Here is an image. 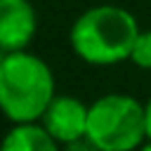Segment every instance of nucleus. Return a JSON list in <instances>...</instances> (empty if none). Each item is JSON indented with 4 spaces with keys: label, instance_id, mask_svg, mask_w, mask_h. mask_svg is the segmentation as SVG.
Returning a JSON list of instances; mask_svg holds the SVG:
<instances>
[{
    "label": "nucleus",
    "instance_id": "nucleus-1",
    "mask_svg": "<svg viewBox=\"0 0 151 151\" xmlns=\"http://www.w3.org/2000/svg\"><path fill=\"white\" fill-rule=\"evenodd\" d=\"M137 17L120 5H94L83 9L68 28L73 54L90 66H116L130 61L139 35Z\"/></svg>",
    "mask_w": 151,
    "mask_h": 151
},
{
    "label": "nucleus",
    "instance_id": "nucleus-2",
    "mask_svg": "<svg viewBox=\"0 0 151 151\" xmlns=\"http://www.w3.org/2000/svg\"><path fill=\"white\" fill-rule=\"evenodd\" d=\"M57 97L50 64L28 50L0 57V106L12 123H40Z\"/></svg>",
    "mask_w": 151,
    "mask_h": 151
},
{
    "label": "nucleus",
    "instance_id": "nucleus-3",
    "mask_svg": "<svg viewBox=\"0 0 151 151\" xmlns=\"http://www.w3.org/2000/svg\"><path fill=\"white\" fill-rule=\"evenodd\" d=\"M87 139L99 151H137L146 139V111L139 99L109 92L90 104Z\"/></svg>",
    "mask_w": 151,
    "mask_h": 151
},
{
    "label": "nucleus",
    "instance_id": "nucleus-4",
    "mask_svg": "<svg viewBox=\"0 0 151 151\" xmlns=\"http://www.w3.org/2000/svg\"><path fill=\"white\" fill-rule=\"evenodd\" d=\"M87 116L90 104L73 94H57L47 111L40 118V125L64 146L76 139L87 137Z\"/></svg>",
    "mask_w": 151,
    "mask_h": 151
},
{
    "label": "nucleus",
    "instance_id": "nucleus-5",
    "mask_svg": "<svg viewBox=\"0 0 151 151\" xmlns=\"http://www.w3.org/2000/svg\"><path fill=\"white\" fill-rule=\"evenodd\" d=\"M38 33V14L31 0H0V50H26Z\"/></svg>",
    "mask_w": 151,
    "mask_h": 151
},
{
    "label": "nucleus",
    "instance_id": "nucleus-6",
    "mask_svg": "<svg viewBox=\"0 0 151 151\" xmlns=\"http://www.w3.org/2000/svg\"><path fill=\"white\" fill-rule=\"evenodd\" d=\"M2 151H64L40 123H14L5 134Z\"/></svg>",
    "mask_w": 151,
    "mask_h": 151
},
{
    "label": "nucleus",
    "instance_id": "nucleus-7",
    "mask_svg": "<svg viewBox=\"0 0 151 151\" xmlns=\"http://www.w3.org/2000/svg\"><path fill=\"white\" fill-rule=\"evenodd\" d=\"M130 61L142 71H151V31H139L132 54H130Z\"/></svg>",
    "mask_w": 151,
    "mask_h": 151
},
{
    "label": "nucleus",
    "instance_id": "nucleus-8",
    "mask_svg": "<svg viewBox=\"0 0 151 151\" xmlns=\"http://www.w3.org/2000/svg\"><path fill=\"white\" fill-rule=\"evenodd\" d=\"M64 151H99L87 137H83V139H76V142H71V144H64Z\"/></svg>",
    "mask_w": 151,
    "mask_h": 151
},
{
    "label": "nucleus",
    "instance_id": "nucleus-9",
    "mask_svg": "<svg viewBox=\"0 0 151 151\" xmlns=\"http://www.w3.org/2000/svg\"><path fill=\"white\" fill-rule=\"evenodd\" d=\"M144 111H146V134H149V139H151V94H149V99L144 101Z\"/></svg>",
    "mask_w": 151,
    "mask_h": 151
},
{
    "label": "nucleus",
    "instance_id": "nucleus-10",
    "mask_svg": "<svg viewBox=\"0 0 151 151\" xmlns=\"http://www.w3.org/2000/svg\"><path fill=\"white\" fill-rule=\"evenodd\" d=\"M137 151H151V139H146V142H144V144H142Z\"/></svg>",
    "mask_w": 151,
    "mask_h": 151
},
{
    "label": "nucleus",
    "instance_id": "nucleus-11",
    "mask_svg": "<svg viewBox=\"0 0 151 151\" xmlns=\"http://www.w3.org/2000/svg\"><path fill=\"white\" fill-rule=\"evenodd\" d=\"M149 2H151V0H149Z\"/></svg>",
    "mask_w": 151,
    "mask_h": 151
}]
</instances>
